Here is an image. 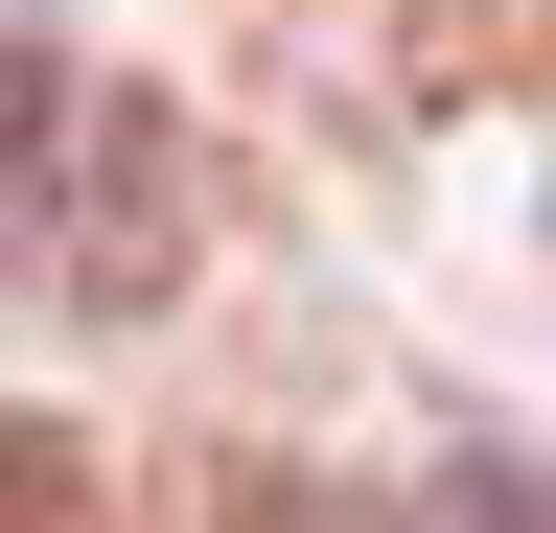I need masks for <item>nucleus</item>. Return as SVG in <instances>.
I'll return each instance as SVG.
<instances>
[{
	"instance_id": "1",
	"label": "nucleus",
	"mask_w": 556,
	"mask_h": 533,
	"mask_svg": "<svg viewBox=\"0 0 556 533\" xmlns=\"http://www.w3.org/2000/svg\"><path fill=\"white\" fill-rule=\"evenodd\" d=\"M0 279L24 302H163L186 279V140H163V93L93 71L47 0H0Z\"/></svg>"
}]
</instances>
